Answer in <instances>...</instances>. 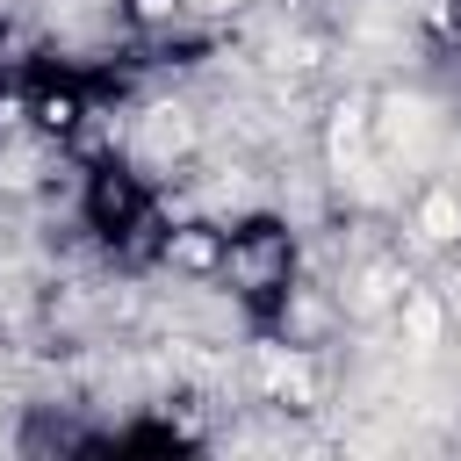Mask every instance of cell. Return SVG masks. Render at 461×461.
<instances>
[{"mask_svg":"<svg viewBox=\"0 0 461 461\" xmlns=\"http://www.w3.org/2000/svg\"><path fill=\"white\" fill-rule=\"evenodd\" d=\"M418 223H425V238H454L461 230V202L454 194H425V216Z\"/></svg>","mask_w":461,"mask_h":461,"instance_id":"1","label":"cell"}]
</instances>
